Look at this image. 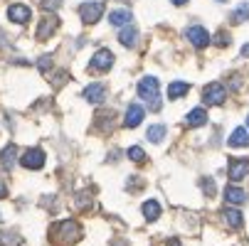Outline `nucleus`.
Here are the masks:
<instances>
[{"label": "nucleus", "instance_id": "obj_34", "mask_svg": "<svg viewBox=\"0 0 249 246\" xmlns=\"http://www.w3.org/2000/svg\"><path fill=\"white\" fill-rule=\"evenodd\" d=\"M247 126H249V116H247Z\"/></svg>", "mask_w": 249, "mask_h": 246}, {"label": "nucleus", "instance_id": "obj_22", "mask_svg": "<svg viewBox=\"0 0 249 246\" xmlns=\"http://www.w3.org/2000/svg\"><path fill=\"white\" fill-rule=\"evenodd\" d=\"M146 135H148L151 143H160V140L165 138V126H160V123H158V126H151Z\"/></svg>", "mask_w": 249, "mask_h": 246}, {"label": "nucleus", "instance_id": "obj_16", "mask_svg": "<svg viewBox=\"0 0 249 246\" xmlns=\"http://www.w3.org/2000/svg\"><path fill=\"white\" fill-rule=\"evenodd\" d=\"M136 40H138V32H136V27H121V32H119V42L124 45V47H133L136 45Z\"/></svg>", "mask_w": 249, "mask_h": 246}, {"label": "nucleus", "instance_id": "obj_24", "mask_svg": "<svg viewBox=\"0 0 249 246\" xmlns=\"http://www.w3.org/2000/svg\"><path fill=\"white\" fill-rule=\"evenodd\" d=\"M244 20H249V5H247V3H242V5L234 10V15H232V22H234V25H239V22H244Z\"/></svg>", "mask_w": 249, "mask_h": 246}, {"label": "nucleus", "instance_id": "obj_11", "mask_svg": "<svg viewBox=\"0 0 249 246\" xmlns=\"http://www.w3.org/2000/svg\"><path fill=\"white\" fill-rule=\"evenodd\" d=\"M84 98H87L89 103H101V101L106 98V86H104V84H89V86L84 89Z\"/></svg>", "mask_w": 249, "mask_h": 246}, {"label": "nucleus", "instance_id": "obj_17", "mask_svg": "<svg viewBox=\"0 0 249 246\" xmlns=\"http://www.w3.org/2000/svg\"><path fill=\"white\" fill-rule=\"evenodd\" d=\"M225 199H227L230 204H244V202H247V192L239 190V187H232V185H230V187L225 190Z\"/></svg>", "mask_w": 249, "mask_h": 246}, {"label": "nucleus", "instance_id": "obj_30", "mask_svg": "<svg viewBox=\"0 0 249 246\" xmlns=\"http://www.w3.org/2000/svg\"><path fill=\"white\" fill-rule=\"evenodd\" d=\"M3 197H8V187H5V182H0V199Z\"/></svg>", "mask_w": 249, "mask_h": 246}, {"label": "nucleus", "instance_id": "obj_13", "mask_svg": "<svg viewBox=\"0 0 249 246\" xmlns=\"http://www.w3.org/2000/svg\"><path fill=\"white\" fill-rule=\"evenodd\" d=\"M227 143H230V148H247V146H249V133H247V128H234Z\"/></svg>", "mask_w": 249, "mask_h": 246}, {"label": "nucleus", "instance_id": "obj_12", "mask_svg": "<svg viewBox=\"0 0 249 246\" xmlns=\"http://www.w3.org/2000/svg\"><path fill=\"white\" fill-rule=\"evenodd\" d=\"M249 175V160H232L230 163V180H242Z\"/></svg>", "mask_w": 249, "mask_h": 246}, {"label": "nucleus", "instance_id": "obj_29", "mask_svg": "<svg viewBox=\"0 0 249 246\" xmlns=\"http://www.w3.org/2000/svg\"><path fill=\"white\" fill-rule=\"evenodd\" d=\"M215 45H220V47H225V45H230V34L227 32H220L217 37H215Z\"/></svg>", "mask_w": 249, "mask_h": 246}, {"label": "nucleus", "instance_id": "obj_27", "mask_svg": "<svg viewBox=\"0 0 249 246\" xmlns=\"http://www.w3.org/2000/svg\"><path fill=\"white\" fill-rule=\"evenodd\" d=\"M59 5H62V0H42V10H47V13H54Z\"/></svg>", "mask_w": 249, "mask_h": 246}, {"label": "nucleus", "instance_id": "obj_19", "mask_svg": "<svg viewBox=\"0 0 249 246\" xmlns=\"http://www.w3.org/2000/svg\"><path fill=\"white\" fill-rule=\"evenodd\" d=\"M225 222L232 227V229H239L242 224H244V219H242V212H239V209H225Z\"/></svg>", "mask_w": 249, "mask_h": 246}, {"label": "nucleus", "instance_id": "obj_32", "mask_svg": "<svg viewBox=\"0 0 249 246\" xmlns=\"http://www.w3.org/2000/svg\"><path fill=\"white\" fill-rule=\"evenodd\" d=\"M165 246H180V241H178V239H170V241H168Z\"/></svg>", "mask_w": 249, "mask_h": 246}, {"label": "nucleus", "instance_id": "obj_5", "mask_svg": "<svg viewBox=\"0 0 249 246\" xmlns=\"http://www.w3.org/2000/svg\"><path fill=\"white\" fill-rule=\"evenodd\" d=\"M20 163H22V167H27V170H40V167L45 165V153H42L40 148H27V150L22 153Z\"/></svg>", "mask_w": 249, "mask_h": 246}, {"label": "nucleus", "instance_id": "obj_21", "mask_svg": "<svg viewBox=\"0 0 249 246\" xmlns=\"http://www.w3.org/2000/svg\"><path fill=\"white\" fill-rule=\"evenodd\" d=\"M188 84L185 82H173L170 86H168V98H180V96H185L188 94Z\"/></svg>", "mask_w": 249, "mask_h": 246}, {"label": "nucleus", "instance_id": "obj_31", "mask_svg": "<svg viewBox=\"0 0 249 246\" xmlns=\"http://www.w3.org/2000/svg\"><path fill=\"white\" fill-rule=\"evenodd\" d=\"M242 57H249V42H247V45L242 47Z\"/></svg>", "mask_w": 249, "mask_h": 246}, {"label": "nucleus", "instance_id": "obj_10", "mask_svg": "<svg viewBox=\"0 0 249 246\" xmlns=\"http://www.w3.org/2000/svg\"><path fill=\"white\" fill-rule=\"evenodd\" d=\"M30 8L27 5H22V3H15V5H10L8 8V17L13 20V22H18V25H25L27 20H30Z\"/></svg>", "mask_w": 249, "mask_h": 246}, {"label": "nucleus", "instance_id": "obj_28", "mask_svg": "<svg viewBox=\"0 0 249 246\" xmlns=\"http://www.w3.org/2000/svg\"><path fill=\"white\" fill-rule=\"evenodd\" d=\"M37 66H40V72H50V66H52V59H50V57H40Z\"/></svg>", "mask_w": 249, "mask_h": 246}, {"label": "nucleus", "instance_id": "obj_7", "mask_svg": "<svg viewBox=\"0 0 249 246\" xmlns=\"http://www.w3.org/2000/svg\"><path fill=\"white\" fill-rule=\"evenodd\" d=\"M101 15H104V3H84V5H82V20H84L87 25L99 22Z\"/></svg>", "mask_w": 249, "mask_h": 246}, {"label": "nucleus", "instance_id": "obj_18", "mask_svg": "<svg viewBox=\"0 0 249 246\" xmlns=\"http://www.w3.org/2000/svg\"><path fill=\"white\" fill-rule=\"evenodd\" d=\"M143 217H146L148 222H156V219L160 217V204H158L156 199H148V202L143 204Z\"/></svg>", "mask_w": 249, "mask_h": 246}, {"label": "nucleus", "instance_id": "obj_33", "mask_svg": "<svg viewBox=\"0 0 249 246\" xmlns=\"http://www.w3.org/2000/svg\"><path fill=\"white\" fill-rule=\"evenodd\" d=\"M170 3H173V5H185L188 0H170Z\"/></svg>", "mask_w": 249, "mask_h": 246}, {"label": "nucleus", "instance_id": "obj_20", "mask_svg": "<svg viewBox=\"0 0 249 246\" xmlns=\"http://www.w3.org/2000/svg\"><path fill=\"white\" fill-rule=\"evenodd\" d=\"M15 155H18V148H15V146L3 148V153H0V163H3L5 170H10V167L15 165Z\"/></svg>", "mask_w": 249, "mask_h": 246}, {"label": "nucleus", "instance_id": "obj_6", "mask_svg": "<svg viewBox=\"0 0 249 246\" xmlns=\"http://www.w3.org/2000/svg\"><path fill=\"white\" fill-rule=\"evenodd\" d=\"M185 34H188V40L193 42V47H197V49H205L210 45V32L205 27H200V25H193Z\"/></svg>", "mask_w": 249, "mask_h": 246}, {"label": "nucleus", "instance_id": "obj_23", "mask_svg": "<svg viewBox=\"0 0 249 246\" xmlns=\"http://www.w3.org/2000/svg\"><path fill=\"white\" fill-rule=\"evenodd\" d=\"M20 236L10 234V231H0V246H20Z\"/></svg>", "mask_w": 249, "mask_h": 246}, {"label": "nucleus", "instance_id": "obj_4", "mask_svg": "<svg viewBox=\"0 0 249 246\" xmlns=\"http://www.w3.org/2000/svg\"><path fill=\"white\" fill-rule=\"evenodd\" d=\"M111 64H114V54L109 49H99L91 57V62H89V72L91 74H101V72H106V69H111Z\"/></svg>", "mask_w": 249, "mask_h": 246}, {"label": "nucleus", "instance_id": "obj_8", "mask_svg": "<svg viewBox=\"0 0 249 246\" xmlns=\"http://www.w3.org/2000/svg\"><path fill=\"white\" fill-rule=\"evenodd\" d=\"M57 25H59L57 15H54V13H50V15L40 22V27H37V40H47V37H52L54 30H57Z\"/></svg>", "mask_w": 249, "mask_h": 246}, {"label": "nucleus", "instance_id": "obj_2", "mask_svg": "<svg viewBox=\"0 0 249 246\" xmlns=\"http://www.w3.org/2000/svg\"><path fill=\"white\" fill-rule=\"evenodd\" d=\"M82 236V227L74 222V219H67V222H59L54 229H52V239L59 241L62 246H69L74 244L77 239Z\"/></svg>", "mask_w": 249, "mask_h": 246}, {"label": "nucleus", "instance_id": "obj_3", "mask_svg": "<svg viewBox=\"0 0 249 246\" xmlns=\"http://www.w3.org/2000/svg\"><path fill=\"white\" fill-rule=\"evenodd\" d=\"M225 98H227V89L217 82L207 84L205 91H202V101L207 103V106H220V103H225Z\"/></svg>", "mask_w": 249, "mask_h": 246}, {"label": "nucleus", "instance_id": "obj_9", "mask_svg": "<svg viewBox=\"0 0 249 246\" xmlns=\"http://www.w3.org/2000/svg\"><path fill=\"white\" fill-rule=\"evenodd\" d=\"M143 116H146V111H143V106H138V103H131V106L126 109V118H124V126L126 128H136L141 121H143Z\"/></svg>", "mask_w": 249, "mask_h": 246}, {"label": "nucleus", "instance_id": "obj_15", "mask_svg": "<svg viewBox=\"0 0 249 246\" xmlns=\"http://www.w3.org/2000/svg\"><path fill=\"white\" fill-rule=\"evenodd\" d=\"M131 10H126V8H121V10H114L111 15H109V22L114 25V27H126L128 22H131Z\"/></svg>", "mask_w": 249, "mask_h": 246}, {"label": "nucleus", "instance_id": "obj_1", "mask_svg": "<svg viewBox=\"0 0 249 246\" xmlns=\"http://www.w3.org/2000/svg\"><path fill=\"white\" fill-rule=\"evenodd\" d=\"M138 96L148 103L151 111H160V91H158V79L156 77H143L138 82Z\"/></svg>", "mask_w": 249, "mask_h": 246}, {"label": "nucleus", "instance_id": "obj_25", "mask_svg": "<svg viewBox=\"0 0 249 246\" xmlns=\"http://www.w3.org/2000/svg\"><path fill=\"white\" fill-rule=\"evenodd\" d=\"M128 158H131L133 163H141V160H143V158H146V153H143V150H141L138 146H133V148H128Z\"/></svg>", "mask_w": 249, "mask_h": 246}, {"label": "nucleus", "instance_id": "obj_14", "mask_svg": "<svg viewBox=\"0 0 249 246\" xmlns=\"http://www.w3.org/2000/svg\"><path fill=\"white\" fill-rule=\"evenodd\" d=\"M185 123H188L190 128L205 126V123H207V111H205V109H193V111L185 116Z\"/></svg>", "mask_w": 249, "mask_h": 246}, {"label": "nucleus", "instance_id": "obj_26", "mask_svg": "<svg viewBox=\"0 0 249 246\" xmlns=\"http://www.w3.org/2000/svg\"><path fill=\"white\" fill-rule=\"evenodd\" d=\"M200 185H202V192H205L207 197L215 195V182H212L210 178H202V182H200Z\"/></svg>", "mask_w": 249, "mask_h": 246}]
</instances>
